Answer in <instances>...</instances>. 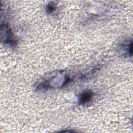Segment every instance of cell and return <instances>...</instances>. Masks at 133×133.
Returning <instances> with one entry per match:
<instances>
[{"mask_svg":"<svg viewBox=\"0 0 133 133\" xmlns=\"http://www.w3.org/2000/svg\"><path fill=\"white\" fill-rule=\"evenodd\" d=\"M1 38L4 43L10 45V46L15 47L17 45V41L12 35V33L10 29L6 24H1Z\"/></svg>","mask_w":133,"mask_h":133,"instance_id":"cell-1","label":"cell"},{"mask_svg":"<svg viewBox=\"0 0 133 133\" xmlns=\"http://www.w3.org/2000/svg\"><path fill=\"white\" fill-rule=\"evenodd\" d=\"M93 96V92L91 90H87L84 91L79 96L78 103L82 105L87 104L91 100Z\"/></svg>","mask_w":133,"mask_h":133,"instance_id":"cell-2","label":"cell"},{"mask_svg":"<svg viewBox=\"0 0 133 133\" xmlns=\"http://www.w3.org/2000/svg\"><path fill=\"white\" fill-rule=\"evenodd\" d=\"M132 43L130 41V43H122L121 44V50L123 51L124 55H128L129 56H131L132 55Z\"/></svg>","mask_w":133,"mask_h":133,"instance_id":"cell-3","label":"cell"},{"mask_svg":"<svg viewBox=\"0 0 133 133\" xmlns=\"http://www.w3.org/2000/svg\"><path fill=\"white\" fill-rule=\"evenodd\" d=\"M56 9L55 5L54 3H49L47 5L46 12L49 14H51L54 12Z\"/></svg>","mask_w":133,"mask_h":133,"instance_id":"cell-4","label":"cell"}]
</instances>
